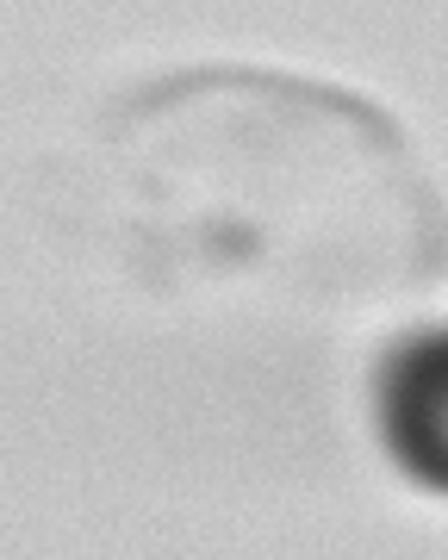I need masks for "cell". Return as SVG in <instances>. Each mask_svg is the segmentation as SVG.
<instances>
[{
  "label": "cell",
  "mask_w": 448,
  "mask_h": 560,
  "mask_svg": "<svg viewBox=\"0 0 448 560\" xmlns=\"http://www.w3.org/2000/svg\"><path fill=\"white\" fill-rule=\"evenodd\" d=\"M387 448L411 480L448 492V330L411 337L380 381Z\"/></svg>",
  "instance_id": "cell-1"
}]
</instances>
